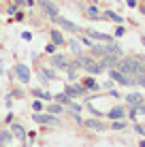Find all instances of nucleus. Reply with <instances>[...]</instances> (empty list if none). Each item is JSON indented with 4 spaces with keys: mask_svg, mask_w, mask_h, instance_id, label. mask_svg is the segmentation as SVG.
I'll list each match as a JSON object with an SVG mask.
<instances>
[{
    "mask_svg": "<svg viewBox=\"0 0 145 147\" xmlns=\"http://www.w3.org/2000/svg\"><path fill=\"white\" fill-rule=\"evenodd\" d=\"M109 77L119 85H137V79L130 77V75H124L122 70H117V68H109Z\"/></svg>",
    "mask_w": 145,
    "mask_h": 147,
    "instance_id": "f257e3e1",
    "label": "nucleus"
},
{
    "mask_svg": "<svg viewBox=\"0 0 145 147\" xmlns=\"http://www.w3.org/2000/svg\"><path fill=\"white\" fill-rule=\"evenodd\" d=\"M32 119L38 121V124H51V126H58L60 124L58 115H51V113H34Z\"/></svg>",
    "mask_w": 145,
    "mask_h": 147,
    "instance_id": "f03ea898",
    "label": "nucleus"
},
{
    "mask_svg": "<svg viewBox=\"0 0 145 147\" xmlns=\"http://www.w3.org/2000/svg\"><path fill=\"white\" fill-rule=\"evenodd\" d=\"M53 22H56V24H58V26L62 28V30H66V32H81V28H79L77 24L68 22L66 17H60V15H58V17H53Z\"/></svg>",
    "mask_w": 145,
    "mask_h": 147,
    "instance_id": "7ed1b4c3",
    "label": "nucleus"
},
{
    "mask_svg": "<svg viewBox=\"0 0 145 147\" xmlns=\"http://www.w3.org/2000/svg\"><path fill=\"white\" fill-rule=\"evenodd\" d=\"M88 90L83 88V83H75V85H64V94H68L71 98H77V96H83Z\"/></svg>",
    "mask_w": 145,
    "mask_h": 147,
    "instance_id": "20e7f679",
    "label": "nucleus"
},
{
    "mask_svg": "<svg viewBox=\"0 0 145 147\" xmlns=\"http://www.w3.org/2000/svg\"><path fill=\"white\" fill-rule=\"evenodd\" d=\"M36 2L41 4V7H43V11L47 13V15H49V17H51V19H53V17H58V15H60L58 7H56V4H53V2H51V0H36Z\"/></svg>",
    "mask_w": 145,
    "mask_h": 147,
    "instance_id": "39448f33",
    "label": "nucleus"
},
{
    "mask_svg": "<svg viewBox=\"0 0 145 147\" xmlns=\"http://www.w3.org/2000/svg\"><path fill=\"white\" fill-rule=\"evenodd\" d=\"M15 75L22 83H30V68L26 64H15Z\"/></svg>",
    "mask_w": 145,
    "mask_h": 147,
    "instance_id": "423d86ee",
    "label": "nucleus"
},
{
    "mask_svg": "<svg viewBox=\"0 0 145 147\" xmlns=\"http://www.w3.org/2000/svg\"><path fill=\"white\" fill-rule=\"evenodd\" d=\"M103 47H105V53H107V55H113V58H122V47H119V45H115L113 40H111V43H105Z\"/></svg>",
    "mask_w": 145,
    "mask_h": 147,
    "instance_id": "0eeeda50",
    "label": "nucleus"
},
{
    "mask_svg": "<svg viewBox=\"0 0 145 147\" xmlns=\"http://www.w3.org/2000/svg\"><path fill=\"white\" fill-rule=\"evenodd\" d=\"M11 134H13L17 141H26V139H28V132L24 130L22 124H11Z\"/></svg>",
    "mask_w": 145,
    "mask_h": 147,
    "instance_id": "6e6552de",
    "label": "nucleus"
},
{
    "mask_svg": "<svg viewBox=\"0 0 145 147\" xmlns=\"http://www.w3.org/2000/svg\"><path fill=\"white\" fill-rule=\"evenodd\" d=\"M51 66H56V68H66V66H68V58H66V55H62V53H53V55H51Z\"/></svg>",
    "mask_w": 145,
    "mask_h": 147,
    "instance_id": "1a4fd4ad",
    "label": "nucleus"
},
{
    "mask_svg": "<svg viewBox=\"0 0 145 147\" xmlns=\"http://www.w3.org/2000/svg\"><path fill=\"white\" fill-rule=\"evenodd\" d=\"M88 36L94 38V40H100V43H111L113 40V36H109L105 32H96V30H88Z\"/></svg>",
    "mask_w": 145,
    "mask_h": 147,
    "instance_id": "9d476101",
    "label": "nucleus"
},
{
    "mask_svg": "<svg viewBox=\"0 0 145 147\" xmlns=\"http://www.w3.org/2000/svg\"><path fill=\"white\" fill-rule=\"evenodd\" d=\"M49 36H51V43H56L58 47H64V45H66V40H64L60 30H49Z\"/></svg>",
    "mask_w": 145,
    "mask_h": 147,
    "instance_id": "9b49d317",
    "label": "nucleus"
},
{
    "mask_svg": "<svg viewBox=\"0 0 145 147\" xmlns=\"http://www.w3.org/2000/svg\"><path fill=\"white\" fill-rule=\"evenodd\" d=\"M83 126H88V128H92V130H98V132H103V130L107 128L100 119H83Z\"/></svg>",
    "mask_w": 145,
    "mask_h": 147,
    "instance_id": "f8f14e48",
    "label": "nucleus"
},
{
    "mask_svg": "<svg viewBox=\"0 0 145 147\" xmlns=\"http://www.w3.org/2000/svg\"><path fill=\"white\" fill-rule=\"evenodd\" d=\"M86 70H88L90 75H100L103 70H105V66H103L100 62H96V60H92V62H90L88 66H86Z\"/></svg>",
    "mask_w": 145,
    "mask_h": 147,
    "instance_id": "ddd939ff",
    "label": "nucleus"
},
{
    "mask_svg": "<svg viewBox=\"0 0 145 147\" xmlns=\"http://www.w3.org/2000/svg\"><path fill=\"white\" fill-rule=\"evenodd\" d=\"M124 115H126V109H124V107H113L107 113V117L109 119H124Z\"/></svg>",
    "mask_w": 145,
    "mask_h": 147,
    "instance_id": "4468645a",
    "label": "nucleus"
},
{
    "mask_svg": "<svg viewBox=\"0 0 145 147\" xmlns=\"http://www.w3.org/2000/svg\"><path fill=\"white\" fill-rule=\"evenodd\" d=\"M86 15L90 19H94V22H98V19H103V13L98 11V7H94V4H90V7L86 9Z\"/></svg>",
    "mask_w": 145,
    "mask_h": 147,
    "instance_id": "2eb2a0df",
    "label": "nucleus"
},
{
    "mask_svg": "<svg viewBox=\"0 0 145 147\" xmlns=\"http://www.w3.org/2000/svg\"><path fill=\"white\" fill-rule=\"evenodd\" d=\"M103 19H109V22H113V24H122L124 22V17H122V15H117L115 11H105L103 13Z\"/></svg>",
    "mask_w": 145,
    "mask_h": 147,
    "instance_id": "dca6fc26",
    "label": "nucleus"
},
{
    "mask_svg": "<svg viewBox=\"0 0 145 147\" xmlns=\"http://www.w3.org/2000/svg\"><path fill=\"white\" fill-rule=\"evenodd\" d=\"M81 83H83V88H86V90H92V92H96V90L100 88V85L96 83V79H94V77H86Z\"/></svg>",
    "mask_w": 145,
    "mask_h": 147,
    "instance_id": "f3484780",
    "label": "nucleus"
},
{
    "mask_svg": "<svg viewBox=\"0 0 145 147\" xmlns=\"http://www.w3.org/2000/svg\"><path fill=\"white\" fill-rule=\"evenodd\" d=\"M126 102H130V107H134V105H141V102H143V96L137 94V92H132V94L126 96Z\"/></svg>",
    "mask_w": 145,
    "mask_h": 147,
    "instance_id": "a211bd4d",
    "label": "nucleus"
},
{
    "mask_svg": "<svg viewBox=\"0 0 145 147\" xmlns=\"http://www.w3.org/2000/svg\"><path fill=\"white\" fill-rule=\"evenodd\" d=\"M32 96H36L38 100H53V96L49 94V92H43V90H38V88L32 90Z\"/></svg>",
    "mask_w": 145,
    "mask_h": 147,
    "instance_id": "6ab92c4d",
    "label": "nucleus"
},
{
    "mask_svg": "<svg viewBox=\"0 0 145 147\" xmlns=\"http://www.w3.org/2000/svg\"><path fill=\"white\" fill-rule=\"evenodd\" d=\"M53 100H56V102H60V105H66V107H68V102H71V96H68V94H56V96H53Z\"/></svg>",
    "mask_w": 145,
    "mask_h": 147,
    "instance_id": "aec40b11",
    "label": "nucleus"
},
{
    "mask_svg": "<svg viewBox=\"0 0 145 147\" xmlns=\"http://www.w3.org/2000/svg\"><path fill=\"white\" fill-rule=\"evenodd\" d=\"M47 113H51V115H60V113H62V105H60V102H51V105H47Z\"/></svg>",
    "mask_w": 145,
    "mask_h": 147,
    "instance_id": "412c9836",
    "label": "nucleus"
},
{
    "mask_svg": "<svg viewBox=\"0 0 145 147\" xmlns=\"http://www.w3.org/2000/svg\"><path fill=\"white\" fill-rule=\"evenodd\" d=\"M11 139H13L11 132H0V145H2V147L9 145V141H11Z\"/></svg>",
    "mask_w": 145,
    "mask_h": 147,
    "instance_id": "4be33fe9",
    "label": "nucleus"
},
{
    "mask_svg": "<svg viewBox=\"0 0 145 147\" xmlns=\"http://www.w3.org/2000/svg\"><path fill=\"white\" fill-rule=\"evenodd\" d=\"M111 128H113V130H124V128H126V121H122V119H113Z\"/></svg>",
    "mask_w": 145,
    "mask_h": 147,
    "instance_id": "5701e85b",
    "label": "nucleus"
},
{
    "mask_svg": "<svg viewBox=\"0 0 145 147\" xmlns=\"http://www.w3.org/2000/svg\"><path fill=\"white\" fill-rule=\"evenodd\" d=\"M32 109H34V113H41V111L45 109L43 100H34V102H32Z\"/></svg>",
    "mask_w": 145,
    "mask_h": 147,
    "instance_id": "b1692460",
    "label": "nucleus"
},
{
    "mask_svg": "<svg viewBox=\"0 0 145 147\" xmlns=\"http://www.w3.org/2000/svg\"><path fill=\"white\" fill-rule=\"evenodd\" d=\"M56 47H58V45L56 43H47V45H45V51H47V53H56Z\"/></svg>",
    "mask_w": 145,
    "mask_h": 147,
    "instance_id": "393cba45",
    "label": "nucleus"
},
{
    "mask_svg": "<svg viewBox=\"0 0 145 147\" xmlns=\"http://www.w3.org/2000/svg\"><path fill=\"white\" fill-rule=\"evenodd\" d=\"M68 109H71L73 113H79V111H81V105H77V102H73V100H71V102H68Z\"/></svg>",
    "mask_w": 145,
    "mask_h": 147,
    "instance_id": "a878e982",
    "label": "nucleus"
},
{
    "mask_svg": "<svg viewBox=\"0 0 145 147\" xmlns=\"http://www.w3.org/2000/svg\"><path fill=\"white\" fill-rule=\"evenodd\" d=\"M17 9H19V4H17V2H13L11 7L7 9V11H9V15H15V13H17Z\"/></svg>",
    "mask_w": 145,
    "mask_h": 147,
    "instance_id": "bb28decb",
    "label": "nucleus"
},
{
    "mask_svg": "<svg viewBox=\"0 0 145 147\" xmlns=\"http://www.w3.org/2000/svg\"><path fill=\"white\" fill-rule=\"evenodd\" d=\"M71 49L75 51V55H79V53H81V51H79V43H77V40H71Z\"/></svg>",
    "mask_w": 145,
    "mask_h": 147,
    "instance_id": "cd10ccee",
    "label": "nucleus"
},
{
    "mask_svg": "<svg viewBox=\"0 0 145 147\" xmlns=\"http://www.w3.org/2000/svg\"><path fill=\"white\" fill-rule=\"evenodd\" d=\"M134 130H137V134L145 136V126H141V124H134Z\"/></svg>",
    "mask_w": 145,
    "mask_h": 147,
    "instance_id": "c85d7f7f",
    "label": "nucleus"
},
{
    "mask_svg": "<svg viewBox=\"0 0 145 147\" xmlns=\"http://www.w3.org/2000/svg\"><path fill=\"white\" fill-rule=\"evenodd\" d=\"M137 85L145 88V73H143V75H137Z\"/></svg>",
    "mask_w": 145,
    "mask_h": 147,
    "instance_id": "c756f323",
    "label": "nucleus"
},
{
    "mask_svg": "<svg viewBox=\"0 0 145 147\" xmlns=\"http://www.w3.org/2000/svg\"><path fill=\"white\" fill-rule=\"evenodd\" d=\"M124 34H126V28H124V26H117V28H115V36H124Z\"/></svg>",
    "mask_w": 145,
    "mask_h": 147,
    "instance_id": "7c9ffc66",
    "label": "nucleus"
},
{
    "mask_svg": "<svg viewBox=\"0 0 145 147\" xmlns=\"http://www.w3.org/2000/svg\"><path fill=\"white\" fill-rule=\"evenodd\" d=\"M126 4H128V7H130V9H134V7H137L139 2H137V0H126Z\"/></svg>",
    "mask_w": 145,
    "mask_h": 147,
    "instance_id": "2f4dec72",
    "label": "nucleus"
},
{
    "mask_svg": "<svg viewBox=\"0 0 145 147\" xmlns=\"http://www.w3.org/2000/svg\"><path fill=\"white\" fill-rule=\"evenodd\" d=\"M22 38L24 40H30V38H32V34H30V32H22Z\"/></svg>",
    "mask_w": 145,
    "mask_h": 147,
    "instance_id": "473e14b6",
    "label": "nucleus"
},
{
    "mask_svg": "<svg viewBox=\"0 0 145 147\" xmlns=\"http://www.w3.org/2000/svg\"><path fill=\"white\" fill-rule=\"evenodd\" d=\"M15 19H17V22H24V13H15Z\"/></svg>",
    "mask_w": 145,
    "mask_h": 147,
    "instance_id": "72a5a7b5",
    "label": "nucleus"
},
{
    "mask_svg": "<svg viewBox=\"0 0 145 147\" xmlns=\"http://www.w3.org/2000/svg\"><path fill=\"white\" fill-rule=\"evenodd\" d=\"M81 43H83V45H90V47H92V40H90V38H83V36H81Z\"/></svg>",
    "mask_w": 145,
    "mask_h": 147,
    "instance_id": "f704fd0d",
    "label": "nucleus"
},
{
    "mask_svg": "<svg viewBox=\"0 0 145 147\" xmlns=\"http://www.w3.org/2000/svg\"><path fill=\"white\" fill-rule=\"evenodd\" d=\"M141 147H145V139H143V141H141Z\"/></svg>",
    "mask_w": 145,
    "mask_h": 147,
    "instance_id": "c9c22d12",
    "label": "nucleus"
},
{
    "mask_svg": "<svg viewBox=\"0 0 145 147\" xmlns=\"http://www.w3.org/2000/svg\"><path fill=\"white\" fill-rule=\"evenodd\" d=\"M141 43H143V45H145V36H141Z\"/></svg>",
    "mask_w": 145,
    "mask_h": 147,
    "instance_id": "e433bc0d",
    "label": "nucleus"
},
{
    "mask_svg": "<svg viewBox=\"0 0 145 147\" xmlns=\"http://www.w3.org/2000/svg\"><path fill=\"white\" fill-rule=\"evenodd\" d=\"M141 58H143V62H145V55H141Z\"/></svg>",
    "mask_w": 145,
    "mask_h": 147,
    "instance_id": "4c0bfd02",
    "label": "nucleus"
}]
</instances>
